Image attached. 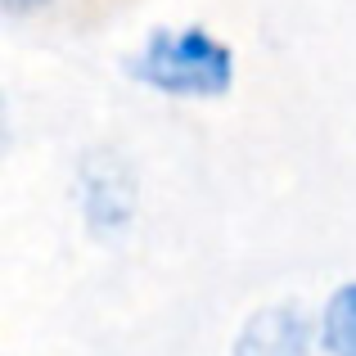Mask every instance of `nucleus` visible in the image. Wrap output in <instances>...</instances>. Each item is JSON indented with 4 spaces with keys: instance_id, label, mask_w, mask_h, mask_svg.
<instances>
[{
    "instance_id": "obj_2",
    "label": "nucleus",
    "mask_w": 356,
    "mask_h": 356,
    "mask_svg": "<svg viewBox=\"0 0 356 356\" xmlns=\"http://www.w3.org/2000/svg\"><path fill=\"white\" fill-rule=\"evenodd\" d=\"M81 203L95 230H122L136 208V190H131V172L122 167V158L104 154L95 163H86L81 176Z\"/></svg>"
},
{
    "instance_id": "obj_3",
    "label": "nucleus",
    "mask_w": 356,
    "mask_h": 356,
    "mask_svg": "<svg viewBox=\"0 0 356 356\" xmlns=\"http://www.w3.org/2000/svg\"><path fill=\"white\" fill-rule=\"evenodd\" d=\"M235 356H312V325L302 307H266L243 325Z\"/></svg>"
},
{
    "instance_id": "obj_4",
    "label": "nucleus",
    "mask_w": 356,
    "mask_h": 356,
    "mask_svg": "<svg viewBox=\"0 0 356 356\" xmlns=\"http://www.w3.org/2000/svg\"><path fill=\"white\" fill-rule=\"evenodd\" d=\"M325 352L356 356V284L339 289L325 307Z\"/></svg>"
},
{
    "instance_id": "obj_1",
    "label": "nucleus",
    "mask_w": 356,
    "mask_h": 356,
    "mask_svg": "<svg viewBox=\"0 0 356 356\" xmlns=\"http://www.w3.org/2000/svg\"><path fill=\"white\" fill-rule=\"evenodd\" d=\"M140 81L172 95H221L230 86V50L208 32H154L136 63Z\"/></svg>"
},
{
    "instance_id": "obj_5",
    "label": "nucleus",
    "mask_w": 356,
    "mask_h": 356,
    "mask_svg": "<svg viewBox=\"0 0 356 356\" xmlns=\"http://www.w3.org/2000/svg\"><path fill=\"white\" fill-rule=\"evenodd\" d=\"M0 5H9V9H41L45 0H0Z\"/></svg>"
},
{
    "instance_id": "obj_6",
    "label": "nucleus",
    "mask_w": 356,
    "mask_h": 356,
    "mask_svg": "<svg viewBox=\"0 0 356 356\" xmlns=\"http://www.w3.org/2000/svg\"><path fill=\"white\" fill-rule=\"evenodd\" d=\"M0 113H5V104H0Z\"/></svg>"
}]
</instances>
